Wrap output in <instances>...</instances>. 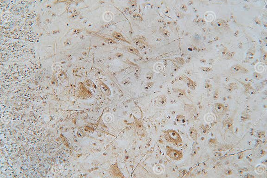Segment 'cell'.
Instances as JSON below:
<instances>
[{
	"label": "cell",
	"mask_w": 267,
	"mask_h": 178,
	"mask_svg": "<svg viewBox=\"0 0 267 178\" xmlns=\"http://www.w3.org/2000/svg\"><path fill=\"white\" fill-rule=\"evenodd\" d=\"M164 137L168 142L178 146L182 143V139L179 133L175 130H169L164 132Z\"/></svg>",
	"instance_id": "cell-1"
},
{
	"label": "cell",
	"mask_w": 267,
	"mask_h": 178,
	"mask_svg": "<svg viewBox=\"0 0 267 178\" xmlns=\"http://www.w3.org/2000/svg\"><path fill=\"white\" fill-rule=\"evenodd\" d=\"M167 155L172 160H179L183 158V154L181 151L167 146L166 149Z\"/></svg>",
	"instance_id": "cell-2"
},
{
	"label": "cell",
	"mask_w": 267,
	"mask_h": 178,
	"mask_svg": "<svg viewBox=\"0 0 267 178\" xmlns=\"http://www.w3.org/2000/svg\"><path fill=\"white\" fill-rule=\"evenodd\" d=\"M154 171L157 174H160L164 172V167L161 165L158 164L154 167Z\"/></svg>",
	"instance_id": "cell-3"
},
{
	"label": "cell",
	"mask_w": 267,
	"mask_h": 178,
	"mask_svg": "<svg viewBox=\"0 0 267 178\" xmlns=\"http://www.w3.org/2000/svg\"><path fill=\"white\" fill-rule=\"evenodd\" d=\"M189 135L190 137L194 141L197 140V132L194 128H191L189 130Z\"/></svg>",
	"instance_id": "cell-4"
},
{
	"label": "cell",
	"mask_w": 267,
	"mask_h": 178,
	"mask_svg": "<svg viewBox=\"0 0 267 178\" xmlns=\"http://www.w3.org/2000/svg\"><path fill=\"white\" fill-rule=\"evenodd\" d=\"M176 121L178 124H184L185 123V119L184 116L183 115H177L176 118Z\"/></svg>",
	"instance_id": "cell-5"
},
{
	"label": "cell",
	"mask_w": 267,
	"mask_h": 178,
	"mask_svg": "<svg viewBox=\"0 0 267 178\" xmlns=\"http://www.w3.org/2000/svg\"><path fill=\"white\" fill-rule=\"evenodd\" d=\"M215 108L216 111L218 113H223V112L224 111V107L222 105H220V104H219V105L216 106Z\"/></svg>",
	"instance_id": "cell-6"
}]
</instances>
